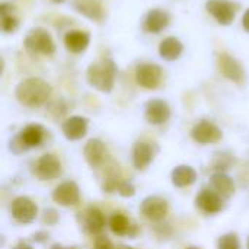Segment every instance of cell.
<instances>
[{
	"label": "cell",
	"instance_id": "cell-17",
	"mask_svg": "<svg viewBox=\"0 0 249 249\" xmlns=\"http://www.w3.org/2000/svg\"><path fill=\"white\" fill-rule=\"evenodd\" d=\"M168 25H169V15H168V12H165L162 9H153L146 15L144 28H146V31H149L152 34L162 32Z\"/></svg>",
	"mask_w": 249,
	"mask_h": 249
},
{
	"label": "cell",
	"instance_id": "cell-20",
	"mask_svg": "<svg viewBox=\"0 0 249 249\" xmlns=\"http://www.w3.org/2000/svg\"><path fill=\"white\" fill-rule=\"evenodd\" d=\"M90 41V36L85 31H70L64 36V44L66 48L71 53H82L88 48Z\"/></svg>",
	"mask_w": 249,
	"mask_h": 249
},
{
	"label": "cell",
	"instance_id": "cell-15",
	"mask_svg": "<svg viewBox=\"0 0 249 249\" xmlns=\"http://www.w3.org/2000/svg\"><path fill=\"white\" fill-rule=\"evenodd\" d=\"M105 153H107L105 144L99 139L89 140L83 149L85 159L92 168H98L99 165H102V162L105 160Z\"/></svg>",
	"mask_w": 249,
	"mask_h": 249
},
{
	"label": "cell",
	"instance_id": "cell-2",
	"mask_svg": "<svg viewBox=\"0 0 249 249\" xmlns=\"http://www.w3.org/2000/svg\"><path fill=\"white\" fill-rule=\"evenodd\" d=\"M117 66L111 58H102L99 61L92 63L86 71V80L90 86L101 92H111L114 88Z\"/></svg>",
	"mask_w": 249,
	"mask_h": 249
},
{
	"label": "cell",
	"instance_id": "cell-23",
	"mask_svg": "<svg viewBox=\"0 0 249 249\" xmlns=\"http://www.w3.org/2000/svg\"><path fill=\"white\" fill-rule=\"evenodd\" d=\"M197 179V172L188 165H179L172 171V184L175 187L184 188L194 184Z\"/></svg>",
	"mask_w": 249,
	"mask_h": 249
},
{
	"label": "cell",
	"instance_id": "cell-9",
	"mask_svg": "<svg viewBox=\"0 0 249 249\" xmlns=\"http://www.w3.org/2000/svg\"><path fill=\"white\" fill-rule=\"evenodd\" d=\"M206 7L209 13H212L216 18V20L222 25L232 23L236 15V4L228 0H209Z\"/></svg>",
	"mask_w": 249,
	"mask_h": 249
},
{
	"label": "cell",
	"instance_id": "cell-22",
	"mask_svg": "<svg viewBox=\"0 0 249 249\" xmlns=\"http://www.w3.org/2000/svg\"><path fill=\"white\" fill-rule=\"evenodd\" d=\"M182 50H184L182 42L175 36L165 38L159 45V54L162 55V58H165L168 61L177 60L182 54Z\"/></svg>",
	"mask_w": 249,
	"mask_h": 249
},
{
	"label": "cell",
	"instance_id": "cell-4",
	"mask_svg": "<svg viewBox=\"0 0 249 249\" xmlns=\"http://www.w3.org/2000/svg\"><path fill=\"white\" fill-rule=\"evenodd\" d=\"M136 80L144 89H156L162 82V69L153 63H143L136 70Z\"/></svg>",
	"mask_w": 249,
	"mask_h": 249
},
{
	"label": "cell",
	"instance_id": "cell-5",
	"mask_svg": "<svg viewBox=\"0 0 249 249\" xmlns=\"http://www.w3.org/2000/svg\"><path fill=\"white\" fill-rule=\"evenodd\" d=\"M10 212H12L13 219L23 225L34 222L38 214V209L35 203L28 197H18L16 200H13Z\"/></svg>",
	"mask_w": 249,
	"mask_h": 249
},
{
	"label": "cell",
	"instance_id": "cell-33",
	"mask_svg": "<svg viewBox=\"0 0 249 249\" xmlns=\"http://www.w3.org/2000/svg\"><path fill=\"white\" fill-rule=\"evenodd\" d=\"M187 249H200V248H196V247H191V248H187Z\"/></svg>",
	"mask_w": 249,
	"mask_h": 249
},
{
	"label": "cell",
	"instance_id": "cell-34",
	"mask_svg": "<svg viewBox=\"0 0 249 249\" xmlns=\"http://www.w3.org/2000/svg\"><path fill=\"white\" fill-rule=\"evenodd\" d=\"M248 249H249V239H248Z\"/></svg>",
	"mask_w": 249,
	"mask_h": 249
},
{
	"label": "cell",
	"instance_id": "cell-18",
	"mask_svg": "<svg viewBox=\"0 0 249 249\" xmlns=\"http://www.w3.org/2000/svg\"><path fill=\"white\" fill-rule=\"evenodd\" d=\"M74 9L92 20H102L105 15L101 0H74Z\"/></svg>",
	"mask_w": 249,
	"mask_h": 249
},
{
	"label": "cell",
	"instance_id": "cell-19",
	"mask_svg": "<svg viewBox=\"0 0 249 249\" xmlns=\"http://www.w3.org/2000/svg\"><path fill=\"white\" fill-rule=\"evenodd\" d=\"M18 140L22 147H36L44 140V128L39 124H29L20 131Z\"/></svg>",
	"mask_w": 249,
	"mask_h": 249
},
{
	"label": "cell",
	"instance_id": "cell-13",
	"mask_svg": "<svg viewBox=\"0 0 249 249\" xmlns=\"http://www.w3.org/2000/svg\"><path fill=\"white\" fill-rule=\"evenodd\" d=\"M196 204L201 212L207 214H216L223 209L222 197L212 190H201V193L196 198Z\"/></svg>",
	"mask_w": 249,
	"mask_h": 249
},
{
	"label": "cell",
	"instance_id": "cell-11",
	"mask_svg": "<svg viewBox=\"0 0 249 249\" xmlns=\"http://www.w3.org/2000/svg\"><path fill=\"white\" fill-rule=\"evenodd\" d=\"M53 200L64 207L76 206L80 200V191L77 184L73 181H66L60 184L53 193Z\"/></svg>",
	"mask_w": 249,
	"mask_h": 249
},
{
	"label": "cell",
	"instance_id": "cell-7",
	"mask_svg": "<svg viewBox=\"0 0 249 249\" xmlns=\"http://www.w3.org/2000/svg\"><path fill=\"white\" fill-rule=\"evenodd\" d=\"M217 66H219V71L225 77H228L229 80H233L236 83H242L244 82V79H245L244 67L232 55H229L226 53L219 54V57H217Z\"/></svg>",
	"mask_w": 249,
	"mask_h": 249
},
{
	"label": "cell",
	"instance_id": "cell-31",
	"mask_svg": "<svg viewBox=\"0 0 249 249\" xmlns=\"http://www.w3.org/2000/svg\"><path fill=\"white\" fill-rule=\"evenodd\" d=\"M15 249H32V247H29L26 244H20V245H18Z\"/></svg>",
	"mask_w": 249,
	"mask_h": 249
},
{
	"label": "cell",
	"instance_id": "cell-1",
	"mask_svg": "<svg viewBox=\"0 0 249 249\" xmlns=\"http://www.w3.org/2000/svg\"><path fill=\"white\" fill-rule=\"evenodd\" d=\"M16 99L28 108H38L44 105L50 95H51V86L38 77H29L22 80L16 89H15Z\"/></svg>",
	"mask_w": 249,
	"mask_h": 249
},
{
	"label": "cell",
	"instance_id": "cell-27",
	"mask_svg": "<svg viewBox=\"0 0 249 249\" xmlns=\"http://www.w3.org/2000/svg\"><path fill=\"white\" fill-rule=\"evenodd\" d=\"M217 249H241L239 239L235 233H226L217 241Z\"/></svg>",
	"mask_w": 249,
	"mask_h": 249
},
{
	"label": "cell",
	"instance_id": "cell-12",
	"mask_svg": "<svg viewBox=\"0 0 249 249\" xmlns=\"http://www.w3.org/2000/svg\"><path fill=\"white\" fill-rule=\"evenodd\" d=\"M144 117L146 120L153 125H160L166 123L171 117V108L169 105L162 99H152L146 104L144 108Z\"/></svg>",
	"mask_w": 249,
	"mask_h": 249
},
{
	"label": "cell",
	"instance_id": "cell-28",
	"mask_svg": "<svg viewBox=\"0 0 249 249\" xmlns=\"http://www.w3.org/2000/svg\"><path fill=\"white\" fill-rule=\"evenodd\" d=\"M118 193H120L123 197H133V196L136 194V188H134V185H133L131 182L124 181V182H121V184H120V187H118Z\"/></svg>",
	"mask_w": 249,
	"mask_h": 249
},
{
	"label": "cell",
	"instance_id": "cell-16",
	"mask_svg": "<svg viewBox=\"0 0 249 249\" xmlns=\"http://www.w3.org/2000/svg\"><path fill=\"white\" fill-rule=\"evenodd\" d=\"M83 229L90 233V235H99L104 228H105V217L104 214L95 209V207H89L85 213H83Z\"/></svg>",
	"mask_w": 249,
	"mask_h": 249
},
{
	"label": "cell",
	"instance_id": "cell-26",
	"mask_svg": "<svg viewBox=\"0 0 249 249\" xmlns=\"http://www.w3.org/2000/svg\"><path fill=\"white\" fill-rule=\"evenodd\" d=\"M1 15V29L3 32H12L18 26V19L13 16V6L9 3H1L0 6Z\"/></svg>",
	"mask_w": 249,
	"mask_h": 249
},
{
	"label": "cell",
	"instance_id": "cell-25",
	"mask_svg": "<svg viewBox=\"0 0 249 249\" xmlns=\"http://www.w3.org/2000/svg\"><path fill=\"white\" fill-rule=\"evenodd\" d=\"M109 228L111 231L118 236H127L131 232V222L121 213H114L109 219Z\"/></svg>",
	"mask_w": 249,
	"mask_h": 249
},
{
	"label": "cell",
	"instance_id": "cell-24",
	"mask_svg": "<svg viewBox=\"0 0 249 249\" xmlns=\"http://www.w3.org/2000/svg\"><path fill=\"white\" fill-rule=\"evenodd\" d=\"M212 185H213V190L220 197H225V198L232 197L235 193V184H233L232 178L222 172H217L212 177Z\"/></svg>",
	"mask_w": 249,
	"mask_h": 249
},
{
	"label": "cell",
	"instance_id": "cell-6",
	"mask_svg": "<svg viewBox=\"0 0 249 249\" xmlns=\"http://www.w3.org/2000/svg\"><path fill=\"white\" fill-rule=\"evenodd\" d=\"M142 214L152 222H159L163 220L169 212V206L166 203V200L158 197V196H152L143 200L142 203Z\"/></svg>",
	"mask_w": 249,
	"mask_h": 249
},
{
	"label": "cell",
	"instance_id": "cell-10",
	"mask_svg": "<svg viewBox=\"0 0 249 249\" xmlns=\"http://www.w3.org/2000/svg\"><path fill=\"white\" fill-rule=\"evenodd\" d=\"M191 136L200 144H210V143H217L222 139V130L214 123L204 120L194 125Z\"/></svg>",
	"mask_w": 249,
	"mask_h": 249
},
{
	"label": "cell",
	"instance_id": "cell-21",
	"mask_svg": "<svg viewBox=\"0 0 249 249\" xmlns=\"http://www.w3.org/2000/svg\"><path fill=\"white\" fill-rule=\"evenodd\" d=\"M153 160V150L149 143L139 142L133 149V163L137 169H146Z\"/></svg>",
	"mask_w": 249,
	"mask_h": 249
},
{
	"label": "cell",
	"instance_id": "cell-3",
	"mask_svg": "<svg viewBox=\"0 0 249 249\" xmlns=\"http://www.w3.org/2000/svg\"><path fill=\"white\" fill-rule=\"evenodd\" d=\"M25 47L32 54L51 55L55 51V44L51 35L42 28H35L29 31V34L25 38Z\"/></svg>",
	"mask_w": 249,
	"mask_h": 249
},
{
	"label": "cell",
	"instance_id": "cell-30",
	"mask_svg": "<svg viewBox=\"0 0 249 249\" xmlns=\"http://www.w3.org/2000/svg\"><path fill=\"white\" fill-rule=\"evenodd\" d=\"M242 25H244V28L247 29L249 32V9L245 12V15H244V19H242Z\"/></svg>",
	"mask_w": 249,
	"mask_h": 249
},
{
	"label": "cell",
	"instance_id": "cell-14",
	"mask_svg": "<svg viewBox=\"0 0 249 249\" xmlns=\"http://www.w3.org/2000/svg\"><path fill=\"white\" fill-rule=\"evenodd\" d=\"M88 131V120L83 117H70L63 124V134L67 140L76 142L85 137Z\"/></svg>",
	"mask_w": 249,
	"mask_h": 249
},
{
	"label": "cell",
	"instance_id": "cell-8",
	"mask_svg": "<svg viewBox=\"0 0 249 249\" xmlns=\"http://www.w3.org/2000/svg\"><path fill=\"white\" fill-rule=\"evenodd\" d=\"M35 175L39 179L51 181L61 175V163L54 155H44L35 163Z\"/></svg>",
	"mask_w": 249,
	"mask_h": 249
},
{
	"label": "cell",
	"instance_id": "cell-29",
	"mask_svg": "<svg viewBox=\"0 0 249 249\" xmlns=\"http://www.w3.org/2000/svg\"><path fill=\"white\" fill-rule=\"evenodd\" d=\"M93 249H112V245H111V242H109L107 238H104V236H99V238L95 241Z\"/></svg>",
	"mask_w": 249,
	"mask_h": 249
},
{
	"label": "cell",
	"instance_id": "cell-32",
	"mask_svg": "<svg viewBox=\"0 0 249 249\" xmlns=\"http://www.w3.org/2000/svg\"><path fill=\"white\" fill-rule=\"evenodd\" d=\"M53 3H63V1H66V0H51Z\"/></svg>",
	"mask_w": 249,
	"mask_h": 249
}]
</instances>
